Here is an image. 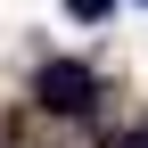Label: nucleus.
Returning a JSON list of instances; mask_svg holds the SVG:
<instances>
[{
    "instance_id": "obj_1",
    "label": "nucleus",
    "mask_w": 148,
    "mask_h": 148,
    "mask_svg": "<svg viewBox=\"0 0 148 148\" xmlns=\"http://www.w3.org/2000/svg\"><path fill=\"white\" fill-rule=\"evenodd\" d=\"M33 99L49 107V115H90V99H99V74L74 66V58H49L41 74H33Z\"/></svg>"
},
{
    "instance_id": "obj_2",
    "label": "nucleus",
    "mask_w": 148,
    "mask_h": 148,
    "mask_svg": "<svg viewBox=\"0 0 148 148\" xmlns=\"http://www.w3.org/2000/svg\"><path fill=\"white\" fill-rule=\"evenodd\" d=\"M107 8H115V0H66V16H74V25H99Z\"/></svg>"
},
{
    "instance_id": "obj_3",
    "label": "nucleus",
    "mask_w": 148,
    "mask_h": 148,
    "mask_svg": "<svg viewBox=\"0 0 148 148\" xmlns=\"http://www.w3.org/2000/svg\"><path fill=\"white\" fill-rule=\"evenodd\" d=\"M115 148H148V132H123V140H115Z\"/></svg>"
},
{
    "instance_id": "obj_4",
    "label": "nucleus",
    "mask_w": 148,
    "mask_h": 148,
    "mask_svg": "<svg viewBox=\"0 0 148 148\" xmlns=\"http://www.w3.org/2000/svg\"><path fill=\"white\" fill-rule=\"evenodd\" d=\"M140 8H148V0H140Z\"/></svg>"
}]
</instances>
